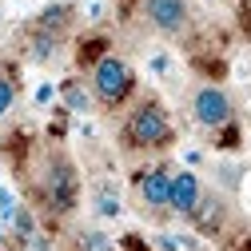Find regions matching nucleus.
Returning a JSON list of instances; mask_svg holds the SVG:
<instances>
[{"label":"nucleus","instance_id":"f257e3e1","mask_svg":"<svg viewBox=\"0 0 251 251\" xmlns=\"http://www.w3.org/2000/svg\"><path fill=\"white\" fill-rule=\"evenodd\" d=\"M172 140H176V128L160 100H140L120 128V144L128 151H164L172 148Z\"/></svg>","mask_w":251,"mask_h":251},{"label":"nucleus","instance_id":"f03ea898","mask_svg":"<svg viewBox=\"0 0 251 251\" xmlns=\"http://www.w3.org/2000/svg\"><path fill=\"white\" fill-rule=\"evenodd\" d=\"M88 88H92V96H96L100 108H124L132 100V92H136V68L124 56L104 52L96 64H92Z\"/></svg>","mask_w":251,"mask_h":251},{"label":"nucleus","instance_id":"7ed1b4c3","mask_svg":"<svg viewBox=\"0 0 251 251\" xmlns=\"http://www.w3.org/2000/svg\"><path fill=\"white\" fill-rule=\"evenodd\" d=\"M40 187H44V203H48L52 215H72L80 207V168H76V160L64 151L48 155Z\"/></svg>","mask_w":251,"mask_h":251},{"label":"nucleus","instance_id":"20e7f679","mask_svg":"<svg viewBox=\"0 0 251 251\" xmlns=\"http://www.w3.org/2000/svg\"><path fill=\"white\" fill-rule=\"evenodd\" d=\"M192 120L200 124V128H207V132L227 128V124L235 120V100H231V92L219 88V84H200V88L192 92Z\"/></svg>","mask_w":251,"mask_h":251},{"label":"nucleus","instance_id":"39448f33","mask_svg":"<svg viewBox=\"0 0 251 251\" xmlns=\"http://www.w3.org/2000/svg\"><path fill=\"white\" fill-rule=\"evenodd\" d=\"M140 8L160 36H183L192 28V0H144Z\"/></svg>","mask_w":251,"mask_h":251},{"label":"nucleus","instance_id":"423d86ee","mask_svg":"<svg viewBox=\"0 0 251 251\" xmlns=\"http://www.w3.org/2000/svg\"><path fill=\"white\" fill-rule=\"evenodd\" d=\"M203 179H200V172H192V168H172V187H168V211L172 215H179V219H187L196 211V203L203 200Z\"/></svg>","mask_w":251,"mask_h":251},{"label":"nucleus","instance_id":"0eeeda50","mask_svg":"<svg viewBox=\"0 0 251 251\" xmlns=\"http://www.w3.org/2000/svg\"><path fill=\"white\" fill-rule=\"evenodd\" d=\"M168 187H172V164H151L136 176V196L148 211H168Z\"/></svg>","mask_w":251,"mask_h":251},{"label":"nucleus","instance_id":"6e6552de","mask_svg":"<svg viewBox=\"0 0 251 251\" xmlns=\"http://www.w3.org/2000/svg\"><path fill=\"white\" fill-rule=\"evenodd\" d=\"M187 219H192L196 235H215L219 227H224V219H227V207H224V200H219L215 192H203V200L196 203V211Z\"/></svg>","mask_w":251,"mask_h":251},{"label":"nucleus","instance_id":"1a4fd4ad","mask_svg":"<svg viewBox=\"0 0 251 251\" xmlns=\"http://www.w3.org/2000/svg\"><path fill=\"white\" fill-rule=\"evenodd\" d=\"M60 104H64V112L88 120L92 108H96V96H92V88L80 76H68V80H60Z\"/></svg>","mask_w":251,"mask_h":251},{"label":"nucleus","instance_id":"9d476101","mask_svg":"<svg viewBox=\"0 0 251 251\" xmlns=\"http://www.w3.org/2000/svg\"><path fill=\"white\" fill-rule=\"evenodd\" d=\"M92 211H96L100 219H120L124 215V200H120V187L100 179L96 187H92Z\"/></svg>","mask_w":251,"mask_h":251},{"label":"nucleus","instance_id":"9b49d317","mask_svg":"<svg viewBox=\"0 0 251 251\" xmlns=\"http://www.w3.org/2000/svg\"><path fill=\"white\" fill-rule=\"evenodd\" d=\"M155 251H203V239L196 231H155Z\"/></svg>","mask_w":251,"mask_h":251},{"label":"nucleus","instance_id":"f8f14e48","mask_svg":"<svg viewBox=\"0 0 251 251\" xmlns=\"http://www.w3.org/2000/svg\"><path fill=\"white\" fill-rule=\"evenodd\" d=\"M144 68H148L151 80H172V76H176V56H172V48H151L148 60H144Z\"/></svg>","mask_w":251,"mask_h":251},{"label":"nucleus","instance_id":"ddd939ff","mask_svg":"<svg viewBox=\"0 0 251 251\" xmlns=\"http://www.w3.org/2000/svg\"><path fill=\"white\" fill-rule=\"evenodd\" d=\"M68 4H52L48 12H40V32H52V36H60L64 32V24H68Z\"/></svg>","mask_w":251,"mask_h":251},{"label":"nucleus","instance_id":"4468645a","mask_svg":"<svg viewBox=\"0 0 251 251\" xmlns=\"http://www.w3.org/2000/svg\"><path fill=\"white\" fill-rule=\"evenodd\" d=\"M8 227H12V231H16L20 239H24V243H28V239H32V235H40V231H36V215H32V211H28L24 203L16 207V215H12V224H8Z\"/></svg>","mask_w":251,"mask_h":251},{"label":"nucleus","instance_id":"2eb2a0df","mask_svg":"<svg viewBox=\"0 0 251 251\" xmlns=\"http://www.w3.org/2000/svg\"><path fill=\"white\" fill-rule=\"evenodd\" d=\"M56 48H60V36H52V32H36L32 36V60H52Z\"/></svg>","mask_w":251,"mask_h":251},{"label":"nucleus","instance_id":"dca6fc26","mask_svg":"<svg viewBox=\"0 0 251 251\" xmlns=\"http://www.w3.org/2000/svg\"><path fill=\"white\" fill-rule=\"evenodd\" d=\"M60 100V84H52V80H40L36 88H32V104L36 108H52Z\"/></svg>","mask_w":251,"mask_h":251},{"label":"nucleus","instance_id":"f3484780","mask_svg":"<svg viewBox=\"0 0 251 251\" xmlns=\"http://www.w3.org/2000/svg\"><path fill=\"white\" fill-rule=\"evenodd\" d=\"M16 96H20V92H16V80H12V76H0V120L16 108Z\"/></svg>","mask_w":251,"mask_h":251},{"label":"nucleus","instance_id":"a211bd4d","mask_svg":"<svg viewBox=\"0 0 251 251\" xmlns=\"http://www.w3.org/2000/svg\"><path fill=\"white\" fill-rule=\"evenodd\" d=\"M84 251H112V239L92 227V231H84Z\"/></svg>","mask_w":251,"mask_h":251},{"label":"nucleus","instance_id":"6ab92c4d","mask_svg":"<svg viewBox=\"0 0 251 251\" xmlns=\"http://www.w3.org/2000/svg\"><path fill=\"white\" fill-rule=\"evenodd\" d=\"M104 16H108V4H104V0H84V20L96 24V20H104Z\"/></svg>","mask_w":251,"mask_h":251},{"label":"nucleus","instance_id":"aec40b11","mask_svg":"<svg viewBox=\"0 0 251 251\" xmlns=\"http://www.w3.org/2000/svg\"><path fill=\"white\" fill-rule=\"evenodd\" d=\"M179 160H183V168H192V172H196V168L203 164V151H200V148H183V151H179Z\"/></svg>","mask_w":251,"mask_h":251}]
</instances>
